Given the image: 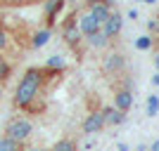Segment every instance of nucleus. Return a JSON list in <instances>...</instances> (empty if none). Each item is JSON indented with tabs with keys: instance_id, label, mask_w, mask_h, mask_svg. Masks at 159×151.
I'll return each mask as SVG.
<instances>
[{
	"instance_id": "c85d7f7f",
	"label": "nucleus",
	"mask_w": 159,
	"mask_h": 151,
	"mask_svg": "<svg viewBox=\"0 0 159 151\" xmlns=\"http://www.w3.org/2000/svg\"><path fill=\"white\" fill-rule=\"evenodd\" d=\"M154 64H157V69H159V57H157V59H154Z\"/></svg>"
},
{
	"instance_id": "473e14b6",
	"label": "nucleus",
	"mask_w": 159,
	"mask_h": 151,
	"mask_svg": "<svg viewBox=\"0 0 159 151\" xmlns=\"http://www.w3.org/2000/svg\"><path fill=\"white\" fill-rule=\"evenodd\" d=\"M21 151H24V149H21Z\"/></svg>"
},
{
	"instance_id": "ddd939ff",
	"label": "nucleus",
	"mask_w": 159,
	"mask_h": 151,
	"mask_svg": "<svg viewBox=\"0 0 159 151\" xmlns=\"http://www.w3.org/2000/svg\"><path fill=\"white\" fill-rule=\"evenodd\" d=\"M88 45L95 47V50H105V47L109 45V38H107L102 31H98V33H93V36H88Z\"/></svg>"
},
{
	"instance_id": "6ab92c4d",
	"label": "nucleus",
	"mask_w": 159,
	"mask_h": 151,
	"mask_svg": "<svg viewBox=\"0 0 159 151\" xmlns=\"http://www.w3.org/2000/svg\"><path fill=\"white\" fill-rule=\"evenodd\" d=\"M135 47H138V50H150V47H152V38H150V36H140V38L135 40Z\"/></svg>"
},
{
	"instance_id": "c756f323",
	"label": "nucleus",
	"mask_w": 159,
	"mask_h": 151,
	"mask_svg": "<svg viewBox=\"0 0 159 151\" xmlns=\"http://www.w3.org/2000/svg\"><path fill=\"white\" fill-rule=\"evenodd\" d=\"M24 151H40V149H24Z\"/></svg>"
},
{
	"instance_id": "5701e85b",
	"label": "nucleus",
	"mask_w": 159,
	"mask_h": 151,
	"mask_svg": "<svg viewBox=\"0 0 159 151\" xmlns=\"http://www.w3.org/2000/svg\"><path fill=\"white\" fill-rule=\"evenodd\" d=\"M0 2H7V5H17V2H26V0H0Z\"/></svg>"
},
{
	"instance_id": "7ed1b4c3",
	"label": "nucleus",
	"mask_w": 159,
	"mask_h": 151,
	"mask_svg": "<svg viewBox=\"0 0 159 151\" xmlns=\"http://www.w3.org/2000/svg\"><path fill=\"white\" fill-rule=\"evenodd\" d=\"M102 71L107 73V76H119V73L126 71V57L121 52H109L102 59Z\"/></svg>"
},
{
	"instance_id": "2f4dec72",
	"label": "nucleus",
	"mask_w": 159,
	"mask_h": 151,
	"mask_svg": "<svg viewBox=\"0 0 159 151\" xmlns=\"http://www.w3.org/2000/svg\"><path fill=\"white\" fill-rule=\"evenodd\" d=\"M0 94H2V85H0Z\"/></svg>"
},
{
	"instance_id": "dca6fc26",
	"label": "nucleus",
	"mask_w": 159,
	"mask_h": 151,
	"mask_svg": "<svg viewBox=\"0 0 159 151\" xmlns=\"http://www.w3.org/2000/svg\"><path fill=\"white\" fill-rule=\"evenodd\" d=\"M0 151H21V144L2 135V137H0Z\"/></svg>"
},
{
	"instance_id": "f8f14e48",
	"label": "nucleus",
	"mask_w": 159,
	"mask_h": 151,
	"mask_svg": "<svg viewBox=\"0 0 159 151\" xmlns=\"http://www.w3.org/2000/svg\"><path fill=\"white\" fill-rule=\"evenodd\" d=\"M50 28H40V31L33 33V38H31V47H36V50H40V47H45L48 43H50Z\"/></svg>"
},
{
	"instance_id": "b1692460",
	"label": "nucleus",
	"mask_w": 159,
	"mask_h": 151,
	"mask_svg": "<svg viewBox=\"0 0 159 151\" xmlns=\"http://www.w3.org/2000/svg\"><path fill=\"white\" fill-rule=\"evenodd\" d=\"M128 19H138V10H131V12H128Z\"/></svg>"
},
{
	"instance_id": "9d476101",
	"label": "nucleus",
	"mask_w": 159,
	"mask_h": 151,
	"mask_svg": "<svg viewBox=\"0 0 159 151\" xmlns=\"http://www.w3.org/2000/svg\"><path fill=\"white\" fill-rule=\"evenodd\" d=\"M88 14H90V17H93V19H95V21L100 24V26H102V24L107 21V17L112 14V7L107 5V2H98V5H90Z\"/></svg>"
},
{
	"instance_id": "2eb2a0df",
	"label": "nucleus",
	"mask_w": 159,
	"mask_h": 151,
	"mask_svg": "<svg viewBox=\"0 0 159 151\" xmlns=\"http://www.w3.org/2000/svg\"><path fill=\"white\" fill-rule=\"evenodd\" d=\"M64 66H66L64 57H62V54H52V57L45 61V66H43V69H45V71H50V69H60V71H62Z\"/></svg>"
},
{
	"instance_id": "1a4fd4ad",
	"label": "nucleus",
	"mask_w": 159,
	"mask_h": 151,
	"mask_svg": "<svg viewBox=\"0 0 159 151\" xmlns=\"http://www.w3.org/2000/svg\"><path fill=\"white\" fill-rule=\"evenodd\" d=\"M100 113H102V118H105V125H114V128H116V125H121L126 120V113L119 111V109H114V106H105Z\"/></svg>"
},
{
	"instance_id": "a878e982",
	"label": "nucleus",
	"mask_w": 159,
	"mask_h": 151,
	"mask_svg": "<svg viewBox=\"0 0 159 151\" xmlns=\"http://www.w3.org/2000/svg\"><path fill=\"white\" fill-rule=\"evenodd\" d=\"M135 151H147V146H145V144H140V146H138Z\"/></svg>"
},
{
	"instance_id": "4468645a",
	"label": "nucleus",
	"mask_w": 159,
	"mask_h": 151,
	"mask_svg": "<svg viewBox=\"0 0 159 151\" xmlns=\"http://www.w3.org/2000/svg\"><path fill=\"white\" fill-rule=\"evenodd\" d=\"M52 151H79V144L71 137H62L52 144Z\"/></svg>"
},
{
	"instance_id": "6e6552de",
	"label": "nucleus",
	"mask_w": 159,
	"mask_h": 151,
	"mask_svg": "<svg viewBox=\"0 0 159 151\" xmlns=\"http://www.w3.org/2000/svg\"><path fill=\"white\" fill-rule=\"evenodd\" d=\"M76 26H79L81 36H86V38L100 31V24L93 19V17H90V14H81V17H79V24H76Z\"/></svg>"
},
{
	"instance_id": "aec40b11",
	"label": "nucleus",
	"mask_w": 159,
	"mask_h": 151,
	"mask_svg": "<svg viewBox=\"0 0 159 151\" xmlns=\"http://www.w3.org/2000/svg\"><path fill=\"white\" fill-rule=\"evenodd\" d=\"M7 47H10V36L5 28H0V52H5Z\"/></svg>"
},
{
	"instance_id": "9b49d317",
	"label": "nucleus",
	"mask_w": 159,
	"mask_h": 151,
	"mask_svg": "<svg viewBox=\"0 0 159 151\" xmlns=\"http://www.w3.org/2000/svg\"><path fill=\"white\" fill-rule=\"evenodd\" d=\"M62 38H64L66 45H71V47L79 45V40H81V31H79V26H76V21H69V24L64 26V31H62Z\"/></svg>"
},
{
	"instance_id": "7c9ffc66",
	"label": "nucleus",
	"mask_w": 159,
	"mask_h": 151,
	"mask_svg": "<svg viewBox=\"0 0 159 151\" xmlns=\"http://www.w3.org/2000/svg\"><path fill=\"white\" fill-rule=\"evenodd\" d=\"M143 2H157V0H143Z\"/></svg>"
},
{
	"instance_id": "4be33fe9",
	"label": "nucleus",
	"mask_w": 159,
	"mask_h": 151,
	"mask_svg": "<svg viewBox=\"0 0 159 151\" xmlns=\"http://www.w3.org/2000/svg\"><path fill=\"white\" fill-rule=\"evenodd\" d=\"M86 2H88V7H90V5H98V2H107V5H112V0H86Z\"/></svg>"
},
{
	"instance_id": "cd10ccee",
	"label": "nucleus",
	"mask_w": 159,
	"mask_h": 151,
	"mask_svg": "<svg viewBox=\"0 0 159 151\" xmlns=\"http://www.w3.org/2000/svg\"><path fill=\"white\" fill-rule=\"evenodd\" d=\"M152 83H154V85H159V76H154V78H152Z\"/></svg>"
},
{
	"instance_id": "20e7f679",
	"label": "nucleus",
	"mask_w": 159,
	"mask_h": 151,
	"mask_svg": "<svg viewBox=\"0 0 159 151\" xmlns=\"http://www.w3.org/2000/svg\"><path fill=\"white\" fill-rule=\"evenodd\" d=\"M121 28H124V14L121 12H112L109 17H107V21L100 26V31L112 40V38H116V36L121 33Z\"/></svg>"
},
{
	"instance_id": "423d86ee",
	"label": "nucleus",
	"mask_w": 159,
	"mask_h": 151,
	"mask_svg": "<svg viewBox=\"0 0 159 151\" xmlns=\"http://www.w3.org/2000/svg\"><path fill=\"white\" fill-rule=\"evenodd\" d=\"M66 0H45V5H43V12H45V21L48 26H52L55 21H57V14L64 10Z\"/></svg>"
},
{
	"instance_id": "412c9836",
	"label": "nucleus",
	"mask_w": 159,
	"mask_h": 151,
	"mask_svg": "<svg viewBox=\"0 0 159 151\" xmlns=\"http://www.w3.org/2000/svg\"><path fill=\"white\" fill-rule=\"evenodd\" d=\"M147 28L150 31H159V21H147Z\"/></svg>"
},
{
	"instance_id": "0eeeda50",
	"label": "nucleus",
	"mask_w": 159,
	"mask_h": 151,
	"mask_svg": "<svg viewBox=\"0 0 159 151\" xmlns=\"http://www.w3.org/2000/svg\"><path fill=\"white\" fill-rule=\"evenodd\" d=\"M131 106H133V92H131V87H121V90L114 92V109H119V111L126 113Z\"/></svg>"
},
{
	"instance_id": "f3484780",
	"label": "nucleus",
	"mask_w": 159,
	"mask_h": 151,
	"mask_svg": "<svg viewBox=\"0 0 159 151\" xmlns=\"http://www.w3.org/2000/svg\"><path fill=\"white\" fill-rule=\"evenodd\" d=\"M10 76H12V66H10L5 59H2V57H0V85H2V83H5Z\"/></svg>"
},
{
	"instance_id": "39448f33",
	"label": "nucleus",
	"mask_w": 159,
	"mask_h": 151,
	"mask_svg": "<svg viewBox=\"0 0 159 151\" xmlns=\"http://www.w3.org/2000/svg\"><path fill=\"white\" fill-rule=\"evenodd\" d=\"M81 128H83V132H86V135H98V132L105 130L107 125H105L102 113H100V111H93V113H88V116H86V120H83V125H81Z\"/></svg>"
},
{
	"instance_id": "393cba45",
	"label": "nucleus",
	"mask_w": 159,
	"mask_h": 151,
	"mask_svg": "<svg viewBox=\"0 0 159 151\" xmlns=\"http://www.w3.org/2000/svg\"><path fill=\"white\" fill-rule=\"evenodd\" d=\"M150 151H159V139H157V142H152V146H150Z\"/></svg>"
},
{
	"instance_id": "bb28decb",
	"label": "nucleus",
	"mask_w": 159,
	"mask_h": 151,
	"mask_svg": "<svg viewBox=\"0 0 159 151\" xmlns=\"http://www.w3.org/2000/svg\"><path fill=\"white\" fill-rule=\"evenodd\" d=\"M119 151H128V146L126 144H119Z\"/></svg>"
},
{
	"instance_id": "a211bd4d",
	"label": "nucleus",
	"mask_w": 159,
	"mask_h": 151,
	"mask_svg": "<svg viewBox=\"0 0 159 151\" xmlns=\"http://www.w3.org/2000/svg\"><path fill=\"white\" fill-rule=\"evenodd\" d=\"M157 111H159V97L152 94V97L147 99V113H150V116H157Z\"/></svg>"
},
{
	"instance_id": "f03ea898",
	"label": "nucleus",
	"mask_w": 159,
	"mask_h": 151,
	"mask_svg": "<svg viewBox=\"0 0 159 151\" xmlns=\"http://www.w3.org/2000/svg\"><path fill=\"white\" fill-rule=\"evenodd\" d=\"M31 135H33V123L29 118L17 116V118L7 120V125H5V137H10V139H14V142L24 144Z\"/></svg>"
},
{
	"instance_id": "f257e3e1",
	"label": "nucleus",
	"mask_w": 159,
	"mask_h": 151,
	"mask_svg": "<svg viewBox=\"0 0 159 151\" xmlns=\"http://www.w3.org/2000/svg\"><path fill=\"white\" fill-rule=\"evenodd\" d=\"M43 69H38V66H31V69H26L24 71V76H21L19 85H17V90H14V106L17 109H29V106L33 104V99L38 97L40 92V85H43Z\"/></svg>"
}]
</instances>
